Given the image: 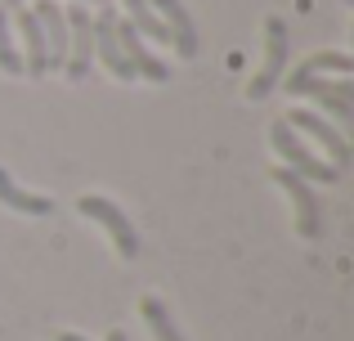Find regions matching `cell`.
<instances>
[{
    "label": "cell",
    "instance_id": "9",
    "mask_svg": "<svg viewBox=\"0 0 354 341\" xmlns=\"http://www.w3.org/2000/svg\"><path fill=\"white\" fill-rule=\"evenodd\" d=\"M9 23H18V32H23V45H27L23 72H32V77H45V72H50V54H45V32H41V23H36V14H32L27 5H18L14 14H9Z\"/></svg>",
    "mask_w": 354,
    "mask_h": 341
},
{
    "label": "cell",
    "instance_id": "2",
    "mask_svg": "<svg viewBox=\"0 0 354 341\" xmlns=\"http://www.w3.org/2000/svg\"><path fill=\"white\" fill-rule=\"evenodd\" d=\"M68 18V81H86L90 77V63H95V14L86 5H68L63 9Z\"/></svg>",
    "mask_w": 354,
    "mask_h": 341
},
{
    "label": "cell",
    "instance_id": "16",
    "mask_svg": "<svg viewBox=\"0 0 354 341\" xmlns=\"http://www.w3.org/2000/svg\"><path fill=\"white\" fill-rule=\"evenodd\" d=\"M59 341H86L81 333H59Z\"/></svg>",
    "mask_w": 354,
    "mask_h": 341
},
{
    "label": "cell",
    "instance_id": "3",
    "mask_svg": "<svg viewBox=\"0 0 354 341\" xmlns=\"http://www.w3.org/2000/svg\"><path fill=\"white\" fill-rule=\"evenodd\" d=\"M77 211H81V216H90L95 225H104L108 234H113L117 252L126 256V261H135V256H139V229L130 225V216H126V211L117 207V202L99 198V193H86V198L77 202Z\"/></svg>",
    "mask_w": 354,
    "mask_h": 341
},
{
    "label": "cell",
    "instance_id": "1",
    "mask_svg": "<svg viewBox=\"0 0 354 341\" xmlns=\"http://www.w3.org/2000/svg\"><path fill=\"white\" fill-rule=\"evenodd\" d=\"M269 144H274V153L283 158V167L296 171L301 180H319V184H337L341 180V171L332 167V162H319V153H314L310 144H301V135H296L283 117L269 126Z\"/></svg>",
    "mask_w": 354,
    "mask_h": 341
},
{
    "label": "cell",
    "instance_id": "14",
    "mask_svg": "<svg viewBox=\"0 0 354 341\" xmlns=\"http://www.w3.org/2000/svg\"><path fill=\"white\" fill-rule=\"evenodd\" d=\"M0 72L9 77H23V54L14 45V32H9V9L0 5Z\"/></svg>",
    "mask_w": 354,
    "mask_h": 341
},
{
    "label": "cell",
    "instance_id": "8",
    "mask_svg": "<svg viewBox=\"0 0 354 341\" xmlns=\"http://www.w3.org/2000/svg\"><path fill=\"white\" fill-rule=\"evenodd\" d=\"M153 5V14L166 23V32H171V45L180 59H193L198 54V27H193L189 9H184V0H148Z\"/></svg>",
    "mask_w": 354,
    "mask_h": 341
},
{
    "label": "cell",
    "instance_id": "12",
    "mask_svg": "<svg viewBox=\"0 0 354 341\" xmlns=\"http://www.w3.org/2000/svg\"><path fill=\"white\" fill-rule=\"evenodd\" d=\"M139 315H144V324L153 328L157 341H184L180 328H175V319H171V310H166L157 297H144V301H139Z\"/></svg>",
    "mask_w": 354,
    "mask_h": 341
},
{
    "label": "cell",
    "instance_id": "7",
    "mask_svg": "<svg viewBox=\"0 0 354 341\" xmlns=\"http://www.w3.org/2000/svg\"><path fill=\"white\" fill-rule=\"evenodd\" d=\"M95 54L104 59V68L113 72L117 81H139L135 68L126 63V54H121V45H117V14H113V5H104L95 14Z\"/></svg>",
    "mask_w": 354,
    "mask_h": 341
},
{
    "label": "cell",
    "instance_id": "15",
    "mask_svg": "<svg viewBox=\"0 0 354 341\" xmlns=\"http://www.w3.org/2000/svg\"><path fill=\"white\" fill-rule=\"evenodd\" d=\"M108 341H130V337L121 333V328H113V333H108Z\"/></svg>",
    "mask_w": 354,
    "mask_h": 341
},
{
    "label": "cell",
    "instance_id": "4",
    "mask_svg": "<svg viewBox=\"0 0 354 341\" xmlns=\"http://www.w3.org/2000/svg\"><path fill=\"white\" fill-rule=\"evenodd\" d=\"M283 122L292 126L296 135H310V140L332 158V167H337V171H346V167H350V140H346V131H341V126L323 122L319 113H310V108H292Z\"/></svg>",
    "mask_w": 354,
    "mask_h": 341
},
{
    "label": "cell",
    "instance_id": "10",
    "mask_svg": "<svg viewBox=\"0 0 354 341\" xmlns=\"http://www.w3.org/2000/svg\"><path fill=\"white\" fill-rule=\"evenodd\" d=\"M0 202H5V207H14V211H23V216H50V211H54L50 198L27 193L23 184H14V175H9L5 167H0Z\"/></svg>",
    "mask_w": 354,
    "mask_h": 341
},
{
    "label": "cell",
    "instance_id": "5",
    "mask_svg": "<svg viewBox=\"0 0 354 341\" xmlns=\"http://www.w3.org/2000/svg\"><path fill=\"white\" fill-rule=\"evenodd\" d=\"M278 184H283L287 193H292V202H296V229H301V238H319L323 234V207H319V193H314V184L310 180H301L296 171H287V167H274L269 171Z\"/></svg>",
    "mask_w": 354,
    "mask_h": 341
},
{
    "label": "cell",
    "instance_id": "6",
    "mask_svg": "<svg viewBox=\"0 0 354 341\" xmlns=\"http://www.w3.org/2000/svg\"><path fill=\"white\" fill-rule=\"evenodd\" d=\"M283 63H287V27H283V18H269L265 23V68L251 77L247 99H265L283 81Z\"/></svg>",
    "mask_w": 354,
    "mask_h": 341
},
{
    "label": "cell",
    "instance_id": "11",
    "mask_svg": "<svg viewBox=\"0 0 354 341\" xmlns=\"http://www.w3.org/2000/svg\"><path fill=\"white\" fill-rule=\"evenodd\" d=\"M121 5H126V23L135 27L139 36H148V41H157V45H171V32H166V23L162 18L153 14V5H148V0H121Z\"/></svg>",
    "mask_w": 354,
    "mask_h": 341
},
{
    "label": "cell",
    "instance_id": "17",
    "mask_svg": "<svg viewBox=\"0 0 354 341\" xmlns=\"http://www.w3.org/2000/svg\"><path fill=\"white\" fill-rule=\"evenodd\" d=\"M77 5H99V9H104V5H113V0H77Z\"/></svg>",
    "mask_w": 354,
    "mask_h": 341
},
{
    "label": "cell",
    "instance_id": "18",
    "mask_svg": "<svg viewBox=\"0 0 354 341\" xmlns=\"http://www.w3.org/2000/svg\"><path fill=\"white\" fill-rule=\"evenodd\" d=\"M0 5H5V9H9V14H14V9H18V5H23V0H0Z\"/></svg>",
    "mask_w": 354,
    "mask_h": 341
},
{
    "label": "cell",
    "instance_id": "13",
    "mask_svg": "<svg viewBox=\"0 0 354 341\" xmlns=\"http://www.w3.org/2000/svg\"><path fill=\"white\" fill-rule=\"evenodd\" d=\"M319 72H341V77H346V72H354V59H350V54H332V50L314 54V59H305L287 81H305V77H319Z\"/></svg>",
    "mask_w": 354,
    "mask_h": 341
}]
</instances>
